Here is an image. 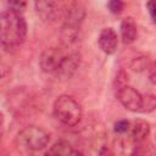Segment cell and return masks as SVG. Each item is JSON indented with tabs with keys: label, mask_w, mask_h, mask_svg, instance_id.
I'll list each match as a JSON object with an SVG mask.
<instances>
[{
	"label": "cell",
	"mask_w": 156,
	"mask_h": 156,
	"mask_svg": "<svg viewBox=\"0 0 156 156\" xmlns=\"http://www.w3.org/2000/svg\"><path fill=\"white\" fill-rule=\"evenodd\" d=\"M27 37V23L22 13H17L10 9L1 13V45L5 50L21 45Z\"/></svg>",
	"instance_id": "1"
},
{
	"label": "cell",
	"mask_w": 156,
	"mask_h": 156,
	"mask_svg": "<svg viewBox=\"0 0 156 156\" xmlns=\"http://www.w3.org/2000/svg\"><path fill=\"white\" fill-rule=\"evenodd\" d=\"M85 17V10L79 2L72 4L65 15L63 24L61 27V41L65 46H71L79 39L80 26Z\"/></svg>",
	"instance_id": "2"
},
{
	"label": "cell",
	"mask_w": 156,
	"mask_h": 156,
	"mask_svg": "<svg viewBox=\"0 0 156 156\" xmlns=\"http://www.w3.org/2000/svg\"><path fill=\"white\" fill-rule=\"evenodd\" d=\"M54 115L66 127H74L80 122L83 112L80 105L74 98L63 94L54 102Z\"/></svg>",
	"instance_id": "3"
},
{
	"label": "cell",
	"mask_w": 156,
	"mask_h": 156,
	"mask_svg": "<svg viewBox=\"0 0 156 156\" xmlns=\"http://www.w3.org/2000/svg\"><path fill=\"white\" fill-rule=\"evenodd\" d=\"M49 141H50L49 133L38 126L24 127L17 133L15 138L16 145L28 151H40L48 146Z\"/></svg>",
	"instance_id": "4"
},
{
	"label": "cell",
	"mask_w": 156,
	"mask_h": 156,
	"mask_svg": "<svg viewBox=\"0 0 156 156\" xmlns=\"http://www.w3.org/2000/svg\"><path fill=\"white\" fill-rule=\"evenodd\" d=\"M80 65V54L77 51L69 52L68 55H65L61 63L54 72L55 77L61 80H67L73 77V74L77 72L78 67Z\"/></svg>",
	"instance_id": "5"
},
{
	"label": "cell",
	"mask_w": 156,
	"mask_h": 156,
	"mask_svg": "<svg viewBox=\"0 0 156 156\" xmlns=\"http://www.w3.org/2000/svg\"><path fill=\"white\" fill-rule=\"evenodd\" d=\"M117 98L119 102L129 111L139 112L143 106V95L135 90L133 87L126 85L117 91Z\"/></svg>",
	"instance_id": "6"
},
{
	"label": "cell",
	"mask_w": 156,
	"mask_h": 156,
	"mask_svg": "<svg viewBox=\"0 0 156 156\" xmlns=\"http://www.w3.org/2000/svg\"><path fill=\"white\" fill-rule=\"evenodd\" d=\"M63 54L57 48H48L45 49L40 57H39V65L43 72L45 73H54L58 65L61 63L63 58Z\"/></svg>",
	"instance_id": "7"
},
{
	"label": "cell",
	"mask_w": 156,
	"mask_h": 156,
	"mask_svg": "<svg viewBox=\"0 0 156 156\" xmlns=\"http://www.w3.org/2000/svg\"><path fill=\"white\" fill-rule=\"evenodd\" d=\"M98 43H99L100 49L105 54L111 55V54H113L117 50V46H118V37H117V33L112 28H104L100 32Z\"/></svg>",
	"instance_id": "8"
},
{
	"label": "cell",
	"mask_w": 156,
	"mask_h": 156,
	"mask_svg": "<svg viewBox=\"0 0 156 156\" xmlns=\"http://www.w3.org/2000/svg\"><path fill=\"white\" fill-rule=\"evenodd\" d=\"M151 126L145 119H135L129 128V138L134 143H143L150 134Z\"/></svg>",
	"instance_id": "9"
},
{
	"label": "cell",
	"mask_w": 156,
	"mask_h": 156,
	"mask_svg": "<svg viewBox=\"0 0 156 156\" xmlns=\"http://www.w3.org/2000/svg\"><path fill=\"white\" fill-rule=\"evenodd\" d=\"M34 7L43 21H49L52 20L56 13L57 0H34Z\"/></svg>",
	"instance_id": "10"
},
{
	"label": "cell",
	"mask_w": 156,
	"mask_h": 156,
	"mask_svg": "<svg viewBox=\"0 0 156 156\" xmlns=\"http://www.w3.org/2000/svg\"><path fill=\"white\" fill-rule=\"evenodd\" d=\"M138 35L136 23L132 17H127L121 22V37L124 44H132Z\"/></svg>",
	"instance_id": "11"
},
{
	"label": "cell",
	"mask_w": 156,
	"mask_h": 156,
	"mask_svg": "<svg viewBox=\"0 0 156 156\" xmlns=\"http://www.w3.org/2000/svg\"><path fill=\"white\" fill-rule=\"evenodd\" d=\"M79 154H82V152L78 150H74L73 146L66 140L56 141L46 151V155H79Z\"/></svg>",
	"instance_id": "12"
},
{
	"label": "cell",
	"mask_w": 156,
	"mask_h": 156,
	"mask_svg": "<svg viewBox=\"0 0 156 156\" xmlns=\"http://www.w3.org/2000/svg\"><path fill=\"white\" fill-rule=\"evenodd\" d=\"M150 63H151V62H150L149 57L141 55V56L134 57V58L130 61L129 67H130L132 71H134V72H143V71H145L146 68H149Z\"/></svg>",
	"instance_id": "13"
},
{
	"label": "cell",
	"mask_w": 156,
	"mask_h": 156,
	"mask_svg": "<svg viewBox=\"0 0 156 156\" xmlns=\"http://www.w3.org/2000/svg\"><path fill=\"white\" fill-rule=\"evenodd\" d=\"M156 110V95L155 94H146L143 96V106L140 112L149 113Z\"/></svg>",
	"instance_id": "14"
},
{
	"label": "cell",
	"mask_w": 156,
	"mask_h": 156,
	"mask_svg": "<svg viewBox=\"0 0 156 156\" xmlns=\"http://www.w3.org/2000/svg\"><path fill=\"white\" fill-rule=\"evenodd\" d=\"M7 6L17 13H23L27 7V0H7Z\"/></svg>",
	"instance_id": "15"
},
{
	"label": "cell",
	"mask_w": 156,
	"mask_h": 156,
	"mask_svg": "<svg viewBox=\"0 0 156 156\" xmlns=\"http://www.w3.org/2000/svg\"><path fill=\"white\" fill-rule=\"evenodd\" d=\"M108 9L112 13L119 15L124 10V2H123V0H110L108 1Z\"/></svg>",
	"instance_id": "16"
},
{
	"label": "cell",
	"mask_w": 156,
	"mask_h": 156,
	"mask_svg": "<svg viewBox=\"0 0 156 156\" xmlns=\"http://www.w3.org/2000/svg\"><path fill=\"white\" fill-rule=\"evenodd\" d=\"M129 128H130V122L127 121V119H119V121H117V122L115 123V126H113L115 132L118 133V134H123V133L128 132Z\"/></svg>",
	"instance_id": "17"
},
{
	"label": "cell",
	"mask_w": 156,
	"mask_h": 156,
	"mask_svg": "<svg viewBox=\"0 0 156 156\" xmlns=\"http://www.w3.org/2000/svg\"><path fill=\"white\" fill-rule=\"evenodd\" d=\"M127 80H128V76L126 74V72L124 71H119L118 73H117V76H116V89H122L123 87H126L127 84Z\"/></svg>",
	"instance_id": "18"
},
{
	"label": "cell",
	"mask_w": 156,
	"mask_h": 156,
	"mask_svg": "<svg viewBox=\"0 0 156 156\" xmlns=\"http://www.w3.org/2000/svg\"><path fill=\"white\" fill-rule=\"evenodd\" d=\"M147 76H149V80L156 85V60L150 63L147 68Z\"/></svg>",
	"instance_id": "19"
},
{
	"label": "cell",
	"mask_w": 156,
	"mask_h": 156,
	"mask_svg": "<svg viewBox=\"0 0 156 156\" xmlns=\"http://www.w3.org/2000/svg\"><path fill=\"white\" fill-rule=\"evenodd\" d=\"M146 7H147V11L150 13V17L156 23V0H147Z\"/></svg>",
	"instance_id": "20"
},
{
	"label": "cell",
	"mask_w": 156,
	"mask_h": 156,
	"mask_svg": "<svg viewBox=\"0 0 156 156\" xmlns=\"http://www.w3.org/2000/svg\"><path fill=\"white\" fill-rule=\"evenodd\" d=\"M149 136H150V140H151V144L154 145V147L156 149V126L155 127H151V129H150V134H149Z\"/></svg>",
	"instance_id": "21"
},
{
	"label": "cell",
	"mask_w": 156,
	"mask_h": 156,
	"mask_svg": "<svg viewBox=\"0 0 156 156\" xmlns=\"http://www.w3.org/2000/svg\"><path fill=\"white\" fill-rule=\"evenodd\" d=\"M99 154H100V155H112L113 151H112L110 147H107V146H102L101 150L99 151Z\"/></svg>",
	"instance_id": "22"
}]
</instances>
